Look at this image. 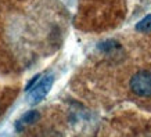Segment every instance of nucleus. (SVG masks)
<instances>
[{"label": "nucleus", "instance_id": "6", "mask_svg": "<svg viewBox=\"0 0 151 137\" xmlns=\"http://www.w3.org/2000/svg\"><path fill=\"white\" fill-rule=\"evenodd\" d=\"M39 79H40V75H36V76H33L32 79H31V80H29V82H28V85L27 86H25V90H29V89H31V87L33 86V85H35V83L37 82V80H39Z\"/></svg>", "mask_w": 151, "mask_h": 137}, {"label": "nucleus", "instance_id": "3", "mask_svg": "<svg viewBox=\"0 0 151 137\" xmlns=\"http://www.w3.org/2000/svg\"><path fill=\"white\" fill-rule=\"evenodd\" d=\"M39 118H40V114H39L36 110H31V111H28V112H25V114L22 115V118L15 122L17 130L19 132L24 126H27V125H33L35 122L39 121Z\"/></svg>", "mask_w": 151, "mask_h": 137}, {"label": "nucleus", "instance_id": "5", "mask_svg": "<svg viewBox=\"0 0 151 137\" xmlns=\"http://www.w3.org/2000/svg\"><path fill=\"white\" fill-rule=\"evenodd\" d=\"M136 31L139 32H143V33H147L151 31V14L146 15L142 21H139L136 24Z\"/></svg>", "mask_w": 151, "mask_h": 137}, {"label": "nucleus", "instance_id": "4", "mask_svg": "<svg viewBox=\"0 0 151 137\" xmlns=\"http://www.w3.org/2000/svg\"><path fill=\"white\" fill-rule=\"evenodd\" d=\"M99 50L104 51V53H110V51L115 50V49H119L121 47V44H119L116 40H112V39H108V40H104L101 42V43H99Z\"/></svg>", "mask_w": 151, "mask_h": 137}, {"label": "nucleus", "instance_id": "1", "mask_svg": "<svg viewBox=\"0 0 151 137\" xmlns=\"http://www.w3.org/2000/svg\"><path fill=\"white\" fill-rule=\"evenodd\" d=\"M53 83H54V76H53L51 73H47L40 80H37V82L28 90L27 98H28V101H29V104L35 105V104H37V103H40V101L49 94V91L51 90Z\"/></svg>", "mask_w": 151, "mask_h": 137}, {"label": "nucleus", "instance_id": "2", "mask_svg": "<svg viewBox=\"0 0 151 137\" xmlns=\"http://www.w3.org/2000/svg\"><path fill=\"white\" fill-rule=\"evenodd\" d=\"M130 90L139 97H151V72L140 71L130 79Z\"/></svg>", "mask_w": 151, "mask_h": 137}]
</instances>
